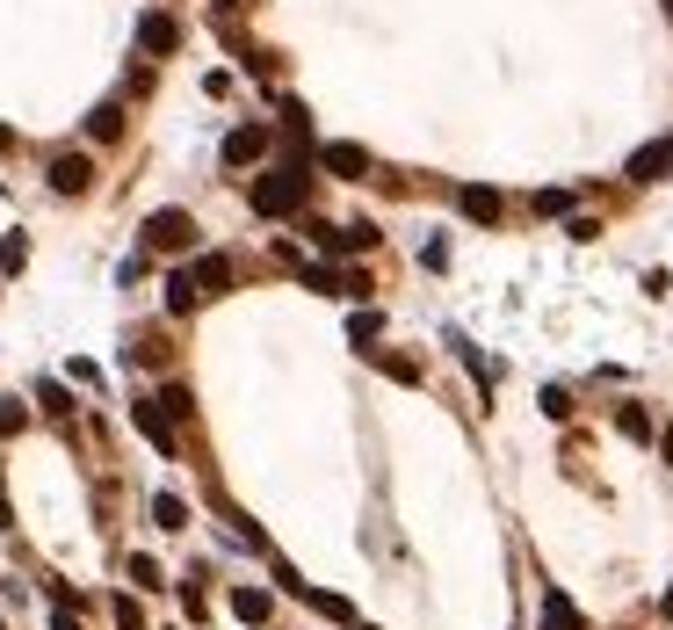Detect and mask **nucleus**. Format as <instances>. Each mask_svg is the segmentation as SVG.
Returning a JSON list of instances; mask_svg holds the SVG:
<instances>
[{
  "mask_svg": "<svg viewBox=\"0 0 673 630\" xmlns=\"http://www.w3.org/2000/svg\"><path fill=\"white\" fill-rule=\"evenodd\" d=\"M254 210H261V218H290V210L304 203V167L290 160V167H275V174H261V182H254V196H247Z\"/></svg>",
  "mask_w": 673,
  "mask_h": 630,
  "instance_id": "1",
  "label": "nucleus"
},
{
  "mask_svg": "<svg viewBox=\"0 0 673 630\" xmlns=\"http://www.w3.org/2000/svg\"><path fill=\"white\" fill-rule=\"evenodd\" d=\"M145 247L152 254H189L196 247V218H189V210H152V218H145Z\"/></svg>",
  "mask_w": 673,
  "mask_h": 630,
  "instance_id": "2",
  "label": "nucleus"
},
{
  "mask_svg": "<svg viewBox=\"0 0 673 630\" xmlns=\"http://www.w3.org/2000/svg\"><path fill=\"white\" fill-rule=\"evenodd\" d=\"M268 145H275L268 124H239V131H225V167H254V160H268Z\"/></svg>",
  "mask_w": 673,
  "mask_h": 630,
  "instance_id": "3",
  "label": "nucleus"
},
{
  "mask_svg": "<svg viewBox=\"0 0 673 630\" xmlns=\"http://www.w3.org/2000/svg\"><path fill=\"white\" fill-rule=\"evenodd\" d=\"M666 174H673V138H652L630 153V182H666Z\"/></svg>",
  "mask_w": 673,
  "mask_h": 630,
  "instance_id": "4",
  "label": "nucleus"
},
{
  "mask_svg": "<svg viewBox=\"0 0 673 630\" xmlns=\"http://www.w3.org/2000/svg\"><path fill=\"white\" fill-rule=\"evenodd\" d=\"M87 182H95L87 153H58V160H51V189H58V196H87Z\"/></svg>",
  "mask_w": 673,
  "mask_h": 630,
  "instance_id": "5",
  "label": "nucleus"
},
{
  "mask_svg": "<svg viewBox=\"0 0 673 630\" xmlns=\"http://www.w3.org/2000/svg\"><path fill=\"white\" fill-rule=\"evenodd\" d=\"M174 44H181V29H174V15H160V8H152V15L138 22V51H145V58H167Z\"/></svg>",
  "mask_w": 673,
  "mask_h": 630,
  "instance_id": "6",
  "label": "nucleus"
},
{
  "mask_svg": "<svg viewBox=\"0 0 673 630\" xmlns=\"http://www.w3.org/2000/svg\"><path fill=\"white\" fill-rule=\"evenodd\" d=\"M131 413H138V435H145L152 449H167V457H174V420L160 413V399H138Z\"/></svg>",
  "mask_w": 673,
  "mask_h": 630,
  "instance_id": "7",
  "label": "nucleus"
},
{
  "mask_svg": "<svg viewBox=\"0 0 673 630\" xmlns=\"http://www.w3.org/2000/svg\"><path fill=\"white\" fill-rule=\"evenodd\" d=\"M319 160H326V174H341V182H362V174H370V153H362V145H341V138H333Z\"/></svg>",
  "mask_w": 673,
  "mask_h": 630,
  "instance_id": "8",
  "label": "nucleus"
},
{
  "mask_svg": "<svg viewBox=\"0 0 673 630\" xmlns=\"http://www.w3.org/2000/svg\"><path fill=\"white\" fill-rule=\"evenodd\" d=\"M456 210H464L471 225H500V189H478V182L456 189Z\"/></svg>",
  "mask_w": 673,
  "mask_h": 630,
  "instance_id": "9",
  "label": "nucleus"
},
{
  "mask_svg": "<svg viewBox=\"0 0 673 630\" xmlns=\"http://www.w3.org/2000/svg\"><path fill=\"white\" fill-rule=\"evenodd\" d=\"M232 616L239 623H268L275 616V594L268 587H232Z\"/></svg>",
  "mask_w": 673,
  "mask_h": 630,
  "instance_id": "10",
  "label": "nucleus"
},
{
  "mask_svg": "<svg viewBox=\"0 0 673 630\" xmlns=\"http://www.w3.org/2000/svg\"><path fill=\"white\" fill-rule=\"evenodd\" d=\"M189 276H196V290H203V297H210V290H232V261H225V254H203V261L189 268Z\"/></svg>",
  "mask_w": 673,
  "mask_h": 630,
  "instance_id": "11",
  "label": "nucleus"
},
{
  "mask_svg": "<svg viewBox=\"0 0 673 630\" xmlns=\"http://www.w3.org/2000/svg\"><path fill=\"white\" fill-rule=\"evenodd\" d=\"M196 305H203L196 276H189V268H174V276H167V312H196Z\"/></svg>",
  "mask_w": 673,
  "mask_h": 630,
  "instance_id": "12",
  "label": "nucleus"
},
{
  "mask_svg": "<svg viewBox=\"0 0 673 630\" xmlns=\"http://www.w3.org/2000/svg\"><path fill=\"white\" fill-rule=\"evenodd\" d=\"M543 630H587V623H579V609L565 602V594H558V587H550V594H543Z\"/></svg>",
  "mask_w": 673,
  "mask_h": 630,
  "instance_id": "13",
  "label": "nucleus"
},
{
  "mask_svg": "<svg viewBox=\"0 0 673 630\" xmlns=\"http://www.w3.org/2000/svg\"><path fill=\"white\" fill-rule=\"evenodd\" d=\"M37 406H44L51 420H66V413H73V392H66L58 377H37Z\"/></svg>",
  "mask_w": 673,
  "mask_h": 630,
  "instance_id": "14",
  "label": "nucleus"
},
{
  "mask_svg": "<svg viewBox=\"0 0 673 630\" xmlns=\"http://www.w3.org/2000/svg\"><path fill=\"white\" fill-rule=\"evenodd\" d=\"M304 602H312L326 623H355V602H348V594H312V587H304Z\"/></svg>",
  "mask_w": 673,
  "mask_h": 630,
  "instance_id": "15",
  "label": "nucleus"
},
{
  "mask_svg": "<svg viewBox=\"0 0 673 630\" xmlns=\"http://www.w3.org/2000/svg\"><path fill=\"white\" fill-rule=\"evenodd\" d=\"M616 428H623L630 442H652V413H645V406H616Z\"/></svg>",
  "mask_w": 673,
  "mask_h": 630,
  "instance_id": "16",
  "label": "nucleus"
},
{
  "mask_svg": "<svg viewBox=\"0 0 673 630\" xmlns=\"http://www.w3.org/2000/svg\"><path fill=\"white\" fill-rule=\"evenodd\" d=\"M377 370L399 377V384H420V363H413V355H384V348H377Z\"/></svg>",
  "mask_w": 673,
  "mask_h": 630,
  "instance_id": "17",
  "label": "nucleus"
},
{
  "mask_svg": "<svg viewBox=\"0 0 673 630\" xmlns=\"http://www.w3.org/2000/svg\"><path fill=\"white\" fill-rule=\"evenodd\" d=\"M116 131H124V109H95V116H87V138H116Z\"/></svg>",
  "mask_w": 673,
  "mask_h": 630,
  "instance_id": "18",
  "label": "nucleus"
},
{
  "mask_svg": "<svg viewBox=\"0 0 673 630\" xmlns=\"http://www.w3.org/2000/svg\"><path fill=\"white\" fill-rule=\"evenodd\" d=\"M22 261H29V239H22V232H8V239H0V276H15Z\"/></svg>",
  "mask_w": 673,
  "mask_h": 630,
  "instance_id": "19",
  "label": "nucleus"
},
{
  "mask_svg": "<svg viewBox=\"0 0 673 630\" xmlns=\"http://www.w3.org/2000/svg\"><path fill=\"white\" fill-rule=\"evenodd\" d=\"M152 522H160V529H181V522H189V507H181L174 493H160V500H152Z\"/></svg>",
  "mask_w": 673,
  "mask_h": 630,
  "instance_id": "20",
  "label": "nucleus"
},
{
  "mask_svg": "<svg viewBox=\"0 0 673 630\" xmlns=\"http://www.w3.org/2000/svg\"><path fill=\"white\" fill-rule=\"evenodd\" d=\"M109 616H116V630H145V609L131 602V594H116V602H109Z\"/></svg>",
  "mask_w": 673,
  "mask_h": 630,
  "instance_id": "21",
  "label": "nucleus"
},
{
  "mask_svg": "<svg viewBox=\"0 0 673 630\" xmlns=\"http://www.w3.org/2000/svg\"><path fill=\"white\" fill-rule=\"evenodd\" d=\"M29 428V406L22 399H0V435H22Z\"/></svg>",
  "mask_w": 673,
  "mask_h": 630,
  "instance_id": "22",
  "label": "nucleus"
},
{
  "mask_svg": "<svg viewBox=\"0 0 673 630\" xmlns=\"http://www.w3.org/2000/svg\"><path fill=\"white\" fill-rule=\"evenodd\" d=\"M131 580H138V587H167V573H160V558H145V551L131 558Z\"/></svg>",
  "mask_w": 673,
  "mask_h": 630,
  "instance_id": "23",
  "label": "nucleus"
},
{
  "mask_svg": "<svg viewBox=\"0 0 673 630\" xmlns=\"http://www.w3.org/2000/svg\"><path fill=\"white\" fill-rule=\"evenodd\" d=\"M348 334H355V348H362V341H377V334H384V319H377V312H355Z\"/></svg>",
  "mask_w": 673,
  "mask_h": 630,
  "instance_id": "24",
  "label": "nucleus"
},
{
  "mask_svg": "<svg viewBox=\"0 0 673 630\" xmlns=\"http://www.w3.org/2000/svg\"><path fill=\"white\" fill-rule=\"evenodd\" d=\"M160 406H167V420H181V413H196V406H189V392H181V384H167V392H160Z\"/></svg>",
  "mask_w": 673,
  "mask_h": 630,
  "instance_id": "25",
  "label": "nucleus"
},
{
  "mask_svg": "<svg viewBox=\"0 0 673 630\" xmlns=\"http://www.w3.org/2000/svg\"><path fill=\"white\" fill-rule=\"evenodd\" d=\"M51 630H87V623L73 616V602H58V616H51Z\"/></svg>",
  "mask_w": 673,
  "mask_h": 630,
  "instance_id": "26",
  "label": "nucleus"
},
{
  "mask_svg": "<svg viewBox=\"0 0 673 630\" xmlns=\"http://www.w3.org/2000/svg\"><path fill=\"white\" fill-rule=\"evenodd\" d=\"M15 522V507H8V486H0V529H8Z\"/></svg>",
  "mask_w": 673,
  "mask_h": 630,
  "instance_id": "27",
  "label": "nucleus"
},
{
  "mask_svg": "<svg viewBox=\"0 0 673 630\" xmlns=\"http://www.w3.org/2000/svg\"><path fill=\"white\" fill-rule=\"evenodd\" d=\"M659 449H666V464H673V428H666V435H659Z\"/></svg>",
  "mask_w": 673,
  "mask_h": 630,
  "instance_id": "28",
  "label": "nucleus"
},
{
  "mask_svg": "<svg viewBox=\"0 0 673 630\" xmlns=\"http://www.w3.org/2000/svg\"><path fill=\"white\" fill-rule=\"evenodd\" d=\"M8 145H15V131H8V124H0V153H8Z\"/></svg>",
  "mask_w": 673,
  "mask_h": 630,
  "instance_id": "29",
  "label": "nucleus"
},
{
  "mask_svg": "<svg viewBox=\"0 0 673 630\" xmlns=\"http://www.w3.org/2000/svg\"><path fill=\"white\" fill-rule=\"evenodd\" d=\"M659 609H666V616H673V587H666V602H659Z\"/></svg>",
  "mask_w": 673,
  "mask_h": 630,
  "instance_id": "30",
  "label": "nucleus"
},
{
  "mask_svg": "<svg viewBox=\"0 0 673 630\" xmlns=\"http://www.w3.org/2000/svg\"><path fill=\"white\" fill-rule=\"evenodd\" d=\"M0 630H8V623H0Z\"/></svg>",
  "mask_w": 673,
  "mask_h": 630,
  "instance_id": "31",
  "label": "nucleus"
}]
</instances>
